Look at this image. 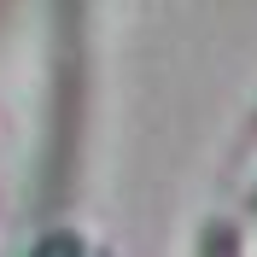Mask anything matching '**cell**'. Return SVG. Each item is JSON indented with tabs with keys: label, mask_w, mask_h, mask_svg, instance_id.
<instances>
[{
	"label": "cell",
	"mask_w": 257,
	"mask_h": 257,
	"mask_svg": "<svg viewBox=\"0 0 257 257\" xmlns=\"http://www.w3.org/2000/svg\"><path fill=\"white\" fill-rule=\"evenodd\" d=\"M30 257H82V234H47Z\"/></svg>",
	"instance_id": "cell-1"
}]
</instances>
